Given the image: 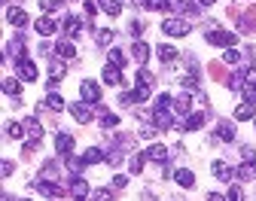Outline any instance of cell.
<instances>
[{
    "mask_svg": "<svg viewBox=\"0 0 256 201\" xmlns=\"http://www.w3.org/2000/svg\"><path fill=\"white\" fill-rule=\"evenodd\" d=\"M192 28H189V21H183V18H165L162 21V34H168V37H186Z\"/></svg>",
    "mask_w": 256,
    "mask_h": 201,
    "instance_id": "cell-1",
    "label": "cell"
},
{
    "mask_svg": "<svg viewBox=\"0 0 256 201\" xmlns=\"http://www.w3.org/2000/svg\"><path fill=\"white\" fill-rule=\"evenodd\" d=\"M207 43H211V46H226V49H232V43H235V34L219 31V28H211V31H207Z\"/></svg>",
    "mask_w": 256,
    "mask_h": 201,
    "instance_id": "cell-2",
    "label": "cell"
},
{
    "mask_svg": "<svg viewBox=\"0 0 256 201\" xmlns=\"http://www.w3.org/2000/svg\"><path fill=\"white\" fill-rule=\"evenodd\" d=\"M71 113H73V119L79 122V125H86V122L95 119V110H91L89 100H79V104H73V107H71Z\"/></svg>",
    "mask_w": 256,
    "mask_h": 201,
    "instance_id": "cell-3",
    "label": "cell"
},
{
    "mask_svg": "<svg viewBox=\"0 0 256 201\" xmlns=\"http://www.w3.org/2000/svg\"><path fill=\"white\" fill-rule=\"evenodd\" d=\"M79 95H83V100H89V104H98L101 100V85L95 80H86L83 85H79Z\"/></svg>",
    "mask_w": 256,
    "mask_h": 201,
    "instance_id": "cell-4",
    "label": "cell"
},
{
    "mask_svg": "<svg viewBox=\"0 0 256 201\" xmlns=\"http://www.w3.org/2000/svg\"><path fill=\"white\" fill-rule=\"evenodd\" d=\"M34 186H37L46 198H61V195H64V189H61V186H58V183H49V180H43V177H40V180H34Z\"/></svg>",
    "mask_w": 256,
    "mask_h": 201,
    "instance_id": "cell-5",
    "label": "cell"
},
{
    "mask_svg": "<svg viewBox=\"0 0 256 201\" xmlns=\"http://www.w3.org/2000/svg\"><path fill=\"white\" fill-rule=\"evenodd\" d=\"M6 21H9L13 28H25V25H28V13H25L21 6H9V9H6Z\"/></svg>",
    "mask_w": 256,
    "mask_h": 201,
    "instance_id": "cell-6",
    "label": "cell"
},
{
    "mask_svg": "<svg viewBox=\"0 0 256 201\" xmlns=\"http://www.w3.org/2000/svg\"><path fill=\"white\" fill-rule=\"evenodd\" d=\"M6 58H13L16 64L25 61V37H16L13 43H9V46H6Z\"/></svg>",
    "mask_w": 256,
    "mask_h": 201,
    "instance_id": "cell-7",
    "label": "cell"
},
{
    "mask_svg": "<svg viewBox=\"0 0 256 201\" xmlns=\"http://www.w3.org/2000/svg\"><path fill=\"white\" fill-rule=\"evenodd\" d=\"M18 80H25V83H34L37 80V64L34 61H18Z\"/></svg>",
    "mask_w": 256,
    "mask_h": 201,
    "instance_id": "cell-8",
    "label": "cell"
},
{
    "mask_svg": "<svg viewBox=\"0 0 256 201\" xmlns=\"http://www.w3.org/2000/svg\"><path fill=\"white\" fill-rule=\"evenodd\" d=\"M34 28H37V34H43V37H52V34L58 31V25H55V18H49V16H43V18H37V21H34Z\"/></svg>",
    "mask_w": 256,
    "mask_h": 201,
    "instance_id": "cell-9",
    "label": "cell"
},
{
    "mask_svg": "<svg viewBox=\"0 0 256 201\" xmlns=\"http://www.w3.org/2000/svg\"><path fill=\"white\" fill-rule=\"evenodd\" d=\"M217 137L232 143V140H235V125H232V122H217Z\"/></svg>",
    "mask_w": 256,
    "mask_h": 201,
    "instance_id": "cell-10",
    "label": "cell"
},
{
    "mask_svg": "<svg viewBox=\"0 0 256 201\" xmlns=\"http://www.w3.org/2000/svg\"><path fill=\"white\" fill-rule=\"evenodd\" d=\"M21 125H25V131L31 134L34 140H40V137H43V125H40V119H34V116H28L25 122H21Z\"/></svg>",
    "mask_w": 256,
    "mask_h": 201,
    "instance_id": "cell-11",
    "label": "cell"
},
{
    "mask_svg": "<svg viewBox=\"0 0 256 201\" xmlns=\"http://www.w3.org/2000/svg\"><path fill=\"white\" fill-rule=\"evenodd\" d=\"M55 150L61 155H67L73 150V134H58V137H55Z\"/></svg>",
    "mask_w": 256,
    "mask_h": 201,
    "instance_id": "cell-12",
    "label": "cell"
},
{
    "mask_svg": "<svg viewBox=\"0 0 256 201\" xmlns=\"http://www.w3.org/2000/svg\"><path fill=\"white\" fill-rule=\"evenodd\" d=\"M146 159H149V162H159V165H162V162L168 159V150L162 147V143H153V147L146 150Z\"/></svg>",
    "mask_w": 256,
    "mask_h": 201,
    "instance_id": "cell-13",
    "label": "cell"
},
{
    "mask_svg": "<svg viewBox=\"0 0 256 201\" xmlns=\"http://www.w3.org/2000/svg\"><path fill=\"white\" fill-rule=\"evenodd\" d=\"M131 58H134L137 64H144V61L149 58V46H146V43H141V40H137L134 46H131Z\"/></svg>",
    "mask_w": 256,
    "mask_h": 201,
    "instance_id": "cell-14",
    "label": "cell"
},
{
    "mask_svg": "<svg viewBox=\"0 0 256 201\" xmlns=\"http://www.w3.org/2000/svg\"><path fill=\"white\" fill-rule=\"evenodd\" d=\"M189 110H192V98H189V95H180L177 100H174V113L189 116Z\"/></svg>",
    "mask_w": 256,
    "mask_h": 201,
    "instance_id": "cell-15",
    "label": "cell"
},
{
    "mask_svg": "<svg viewBox=\"0 0 256 201\" xmlns=\"http://www.w3.org/2000/svg\"><path fill=\"white\" fill-rule=\"evenodd\" d=\"M71 192H73V198H86L89 195V183L83 180V177H73V180H71Z\"/></svg>",
    "mask_w": 256,
    "mask_h": 201,
    "instance_id": "cell-16",
    "label": "cell"
},
{
    "mask_svg": "<svg viewBox=\"0 0 256 201\" xmlns=\"http://www.w3.org/2000/svg\"><path fill=\"white\" fill-rule=\"evenodd\" d=\"M55 55L67 61V58H73V55H76V49H73V43H71V40H61V43L55 46Z\"/></svg>",
    "mask_w": 256,
    "mask_h": 201,
    "instance_id": "cell-17",
    "label": "cell"
},
{
    "mask_svg": "<svg viewBox=\"0 0 256 201\" xmlns=\"http://www.w3.org/2000/svg\"><path fill=\"white\" fill-rule=\"evenodd\" d=\"M153 122H156V128H171V125H174V119H171V113H168V110H156Z\"/></svg>",
    "mask_w": 256,
    "mask_h": 201,
    "instance_id": "cell-18",
    "label": "cell"
},
{
    "mask_svg": "<svg viewBox=\"0 0 256 201\" xmlns=\"http://www.w3.org/2000/svg\"><path fill=\"white\" fill-rule=\"evenodd\" d=\"M174 180H177V186L189 189V186L195 183V174H192V171H186V168H183V171H177V174H174Z\"/></svg>",
    "mask_w": 256,
    "mask_h": 201,
    "instance_id": "cell-19",
    "label": "cell"
},
{
    "mask_svg": "<svg viewBox=\"0 0 256 201\" xmlns=\"http://www.w3.org/2000/svg\"><path fill=\"white\" fill-rule=\"evenodd\" d=\"M156 55H159L162 61H177V58H180V55H177V49H174V46H168V43H165V46H159V49H156Z\"/></svg>",
    "mask_w": 256,
    "mask_h": 201,
    "instance_id": "cell-20",
    "label": "cell"
},
{
    "mask_svg": "<svg viewBox=\"0 0 256 201\" xmlns=\"http://www.w3.org/2000/svg\"><path fill=\"white\" fill-rule=\"evenodd\" d=\"M104 83H107V85H119L122 83L119 67H107V70H104Z\"/></svg>",
    "mask_w": 256,
    "mask_h": 201,
    "instance_id": "cell-21",
    "label": "cell"
},
{
    "mask_svg": "<svg viewBox=\"0 0 256 201\" xmlns=\"http://www.w3.org/2000/svg\"><path fill=\"white\" fill-rule=\"evenodd\" d=\"M144 162H146V152L131 155V162H128V171H131V174H141V171H144Z\"/></svg>",
    "mask_w": 256,
    "mask_h": 201,
    "instance_id": "cell-22",
    "label": "cell"
},
{
    "mask_svg": "<svg viewBox=\"0 0 256 201\" xmlns=\"http://www.w3.org/2000/svg\"><path fill=\"white\" fill-rule=\"evenodd\" d=\"M79 28H83V21H79V18H73V16H67V18H64V31H67V37H76Z\"/></svg>",
    "mask_w": 256,
    "mask_h": 201,
    "instance_id": "cell-23",
    "label": "cell"
},
{
    "mask_svg": "<svg viewBox=\"0 0 256 201\" xmlns=\"http://www.w3.org/2000/svg\"><path fill=\"white\" fill-rule=\"evenodd\" d=\"M137 85H144V88H149V92H153L156 80H153V73H149L146 67H141V73H137Z\"/></svg>",
    "mask_w": 256,
    "mask_h": 201,
    "instance_id": "cell-24",
    "label": "cell"
},
{
    "mask_svg": "<svg viewBox=\"0 0 256 201\" xmlns=\"http://www.w3.org/2000/svg\"><path fill=\"white\" fill-rule=\"evenodd\" d=\"M204 125V116L201 113H189V116H186V131H199Z\"/></svg>",
    "mask_w": 256,
    "mask_h": 201,
    "instance_id": "cell-25",
    "label": "cell"
},
{
    "mask_svg": "<svg viewBox=\"0 0 256 201\" xmlns=\"http://www.w3.org/2000/svg\"><path fill=\"white\" fill-rule=\"evenodd\" d=\"M235 177H238V180H253V177H256V165H247V162H244L238 171H235Z\"/></svg>",
    "mask_w": 256,
    "mask_h": 201,
    "instance_id": "cell-26",
    "label": "cell"
},
{
    "mask_svg": "<svg viewBox=\"0 0 256 201\" xmlns=\"http://www.w3.org/2000/svg\"><path fill=\"white\" fill-rule=\"evenodd\" d=\"M95 43H98V46H110V43H113V31L110 28L95 31Z\"/></svg>",
    "mask_w": 256,
    "mask_h": 201,
    "instance_id": "cell-27",
    "label": "cell"
},
{
    "mask_svg": "<svg viewBox=\"0 0 256 201\" xmlns=\"http://www.w3.org/2000/svg\"><path fill=\"white\" fill-rule=\"evenodd\" d=\"M46 107H49L52 113H58V110H64V100H61V95H58V92H49V98H46Z\"/></svg>",
    "mask_w": 256,
    "mask_h": 201,
    "instance_id": "cell-28",
    "label": "cell"
},
{
    "mask_svg": "<svg viewBox=\"0 0 256 201\" xmlns=\"http://www.w3.org/2000/svg\"><path fill=\"white\" fill-rule=\"evenodd\" d=\"M3 92L16 98V95L21 92V80H16V76H9V80H3Z\"/></svg>",
    "mask_w": 256,
    "mask_h": 201,
    "instance_id": "cell-29",
    "label": "cell"
},
{
    "mask_svg": "<svg viewBox=\"0 0 256 201\" xmlns=\"http://www.w3.org/2000/svg\"><path fill=\"white\" fill-rule=\"evenodd\" d=\"M211 171H214L217 180H229V177H232V171H229V168H226L223 162H214V165H211Z\"/></svg>",
    "mask_w": 256,
    "mask_h": 201,
    "instance_id": "cell-30",
    "label": "cell"
},
{
    "mask_svg": "<svg viewBox=\"0 0 256 201\" xmlns=\"http://www.w3.org/2000/svg\"><path fill=\"white\" fill-rule=\"evenodd\" d=\"M241 98H244V104L256 107V85H244V88H241Z\"/></svg>",
    "mask_w": 256,
    "mask_h": 201,
    "instance_id": "cell-31",
    "label": "cell"
},
{
    "mask_svg": "<svg viewBox=\"0 0 256 201\" xmlns=\"http://www.w3.org/2000/svg\"><path fill=\"white\" fill-rule=\"evenodd\" d=\"M83 159H86V165H98V162L104 159V152H101L98 147H91V150H86V155H83Z\"/></svg>",
    "mask_w": 256,
    "mask_h": 201,
    "instance_id": "cell-32",
    "label": "cell"
},
{
    "mask_svg": "<svg viewBox=\"0 0 256 201\" xmlns=\"http://www.w3.org/2000/svg\"><path fill=\"white\" fill-rule=\"evenodd\" d=\"M253 116H256V113H253V107H250V104H244V107L235 110V119H238V122H247V119H253Z\"/></svg>",
    "mask_w": 256,
    "mask_h": 201,
    "instance_id": "cell-33",
    "label": "cell"
},
{
    "mask_svg": "<svg viewBox=\"0 0 256 201\" xmlns=\"http://www.w3.org/2000/svg\"><path fill=\"white\" fill-rule=\"evenodd\" d=\"M6 134H9L13 140H18L21 134H25V125H18V122H6Z\"/></svg>",
    "mask_w": 256,
    "mask_h": 201,
    "instance_id": "cell-34",
    "label": "cell"
},
{
    "mask_svg": "<svg viewBox=\"0 0 256 201\" xmlns=\"http://www.w3.org/2000/svg\"><path fill=\"white\" fill-rule=\"evenodd\" d=\"M107 58H110V67H125V55H122L119 49H110Z\"/></svg>",
    "mask_w": 256,
    "mask_h": 201,
    "instance_id": "cell-35",
    "label": "cell"
},
{
    "mask_svg": "<svg viewBox=\"0 0 256 201\" xmlns=\"http://www.w3.org/2000/svg\"><path fill=\"white\" fill-rule=\"evenodd\" d=\"M101 125L104 128H116V125H119V116H116V113H101Z\"/></svg>",
    "mask_w": 256,
    "mask_h": 201,
    "instance_id": "cell-36",
    "label": "cell"
},
{
    "mask_svg": "<svg viewBox=\"0 0 256 201\" xmlns=\"http://www.w3.org/2000/svg\"><path fill=\"white\" fill-rule=\"evenodd\" d=\"M171 104H174L171 95H159V98H156V110H174Z\"/></svg>",
    "mask_w": 256,
    "mask_h": 201,
    "instance_id": "cell-37",
    "label": "cell"
},
{
    "mask_svg": "<svg viewBox=\"0 0 256 201\" xmlns=\"http://www.w3.org/2000/svg\"><path fill=\"white\" fill-rule=\"evenodd\" d=\"M61 76H64V64H61V61L49 64V80H61Z\"/></svg>",
    "mask_w": 256,
    "mask_h": 201,
    "instance_id": "cell-38",
    "label": "cell"
},
{
    "mask_svg": "<svg viewBox=\"0 0 256 201\" xmlns=\"http://www.w3.org/2000/svg\"><path fill=\"white\" fill-rule=\"evenodd\" d=\"M67 168H71L73 174H79L86 168V159H76V155H71V159H67Z\"/></svg>",
    "mask_w": 256,
    "mask_h": 201,
    "instance_id": "cell-39",
    "label": "cell"
},
{
    "mask_svg": "<svg viewBox=\"0 0 256 201\" xmlns=\"http://www.w3.org/2000/svg\"><path fill=\"white\" fill-rule=\"evenodd\" d=\"M104 13H107V16H119V13H122V0H113V3H107V6H104Z\"/></svg>",
    "mask_w": 256,
    "mask_h": 201,
    "instance_id": "cell-40",
    "label": "cell"
},
{
    "mask_svg": "<svg viewBox=\"0 0 256 201\" xmlns=\"http://www.w3.org/2000/svg\"><path fill=\"white\" fill-rule=\"evenodd\" d=\"M241 159L247 162V165H253V162H256V150H253V147H241Z\"/></svg>",
    "mask_w": 256,
    "mask_h": 201,
    "instance_id": "cell-41",
    "label": "cell"
},
{
    "mask_svg": "<svg viewBox=\"0 0 256 201\" xmlns=\"http://www.w3.org/2000/svg\"><path fill=\"white\" fill-rule=\"evenodd\" d=\"M149 9H171V0H144Z\"/></svg>",
    "mask_w": 256,
    "mask_h": 201,
    "instance_id": "cell-42",
    "label": "cell"
},
{
    "mask_svg": "<svg viewBox=\"0 0 256 201\" xmlns=\"http://www.w3.org/2000/svg\"><path fill=\"white\" fill-rule=\"evenodd\" d=\"M223 61H226V64H238V61H241V55H238L235 49H226V52H223Z\"/></svg>",
    "mask_w": 256,
    "mask_h": 201,
    "instance_id": "cell-43",
    "label": "cell"
},
{
    "mask_svg": "<svg viewBox=\"0 0 256 201\" xmlns=\"http://www.w3.org/2000/svg\"><path fill=\"white\" fill-rule=\"evenodd\" d=\"M40 6L46 13H52V9H61V0H40Z\"/></svg>",
    "mask_w": 256,
    "mask_h": 201,
    "instance_id": "cell-44",
    "label": "cell"
},
{
    "mask_svg": "<svg viewBox=\"0 0 256 201\" xmlns=\"http://www.w3.org/2000/svg\"><path fill=\"white\" fill-rule=\"evenodd\" d=\"M110 198H113V192H110V189H98V192L91 195V201H110Z\"/></svg>",
    "mask_w": 256,
    "mask_h": 201,
    "instance_id": "cell-45",
    "label": "cell"
},
{
    "mask_svg": "<svg viewBox=\"0 0 256 201\" xmlns=\"http://www.w3.org/2000/svg\"><path fill=\"white\" fill-rule=\"evenodd\" d=\"M226 201H244L241 189H238V186H232V189H229V195H226Z\"/></svg>",
    "mask_w": 256,
    "mask_h": 201,
    "instance_id": "cell-46",
    "label": "cell"
},
{
    "mask_svg": "<svg viewBox=\"0 0 256 201\" xmlns=\"http://www.w3.org/2000/svg\"><path fill=\"white\" fill-rule=\"evenodd\" d=\"M244 80H247V85H256V67H247V70H244Z\"/></svg>",
    "mask_w": 256,
    "mask_h": 201,
    "instance_id": "cell-47",
    "label": "cell"
},
{
    "mask_svg": "<svg viewBox=\"0 0 256 201\" xmlns=\"http://www.w3.org/2000/svg\"><path fill=\"white\" fill-rule=\"evenodd\" d=\"M183 85L189 88V92H195V88H199V80H195V76H183Z\"/></svg>",
    "mask_w": 256,
    "mask_h": 201,
    "instance_id": "cell-48",
    "label": "cell"
},
{
    "mask_svg": "<svg viewBox=\"0 0 256 201\" xmlns=\"http://www.w3.org/2000/svg\"><path fill=\"white\" fill-rule=\"evenodd\" d=\"M0 174H3V177L13 174V162H3V165H0Z\"/></svg>",
    "mask_w": 256,
    "mask_h": 201,
    "instance_id": "cell-49",
    "label": "cell"
},
{
    "mask_svg": "<svg viewBox=\"0 0 256 201\" xmlns=\"http://www.w3.org/2000/svg\"><path fill=\"white\" fill-rule=\"evenodd\" d=\"M141 137H144V140H149V137H156V128H153V125H149V128H144V131H141Z\"/></svg>",
    "mask_w": 256,
    "mask_h": 201,
    "instance_id": "cell-50",
    "label": "cell"
},
{
    "mask_svg": "<svg viewBox=\"0 0 256 201\" xmlns=\"http://www.w3.org/2000/svg\"><path fill=\"white\" fill-rule=\"evenodd\" d=\"M125 183H128V180H125V177H122V174H116V177H113V186H116V189H122Z\"/></svg>",
    "mask_w": 256,
    "mask_h": 201,
    "instance_id": "cell-51",
    "label": "cell"
},
{
    "mask_svg": "<svg viewBox=\"0 0 256 201\" xmlns=\"http://www.w3.org/2000/svg\"><path fill=\"white\" fill-rule=\"evenodd\" d=\"M131 34H134V37H141V34H144V25H141V21H134V25H131Z\"/></svg>",
    "mask_w": 256,
    "mask_h": 201,
    "instance_id": "cell-52",
    "label": "cell"
},
{
    "mask_svg": "<svg viewBox=\"0 0 256 201\" xmlns=\"http://www.w3.org/2000/svg\"><path fill=\"white\" fill-rule=\"evenodd\" d=\"M86 13H89V16H95V13H98V6L91 3V0H86Z\"/></svg>",
    "mask_w": 256,
    "mask_h": 201,
    "instance_id": "cell-53",
    "label": "cell"
},
{
    "mask_svg": "<svg viewBox=\"0 0 256 201\" xmlns=\"http://www.w3.org/2000/svg\"><path fill=\"white\" fill-rule=\"evenodd\" d=\"M119 159H122L119 152H110V155H107V162H110V165H119Z\"/></svg>",
    "mask_w": 256,
    "mask_h": 201,
    "instance_id": "cell-54",
    "label": "cell"
},
{
    "mask_svg": "<svg viewBox=\"0 0 256 201\" xmlns=\"http://www.w3.org/2000/svg\"><path fill=\"white\" fill-rule=\"evenodd\" d=\"M207 201H226L223 195H217V192H211V195H207Z\"/></svg>",
    "mask_w": 256,
    "mask_h": 201,
    "instance_id": "cell-55",
    "label": "cell"
},
{
    "mask_svg": "<svg viewBox=\"0 0 256 201\" xmlns=\"http://www.w3.org/2000/svg\"><path fill=\"white\" fill-rule=\"evenodd\" d=\"M201 3H204V6H211V3H217V0H201Z\"/></svg>",
    "mask_w": 256,
    "mask_h": 201,
    "instance_id": "cell-56",
    "label": "cell"
},
{
    "mask_svg": "<svg viewBox=\"0 0 256 201\" xmlns=\"http://www.w3.org/2000/svg\"><path fill=\"white\" fill-rule=\"evenodd\" d=\"M25 201H28V198H25Z\"/></svg>",
    "mask_w": 256,
    "mask_h": 201,
    "instance_id": "cell-57",
    "label": "cell"
}]
</instances>
